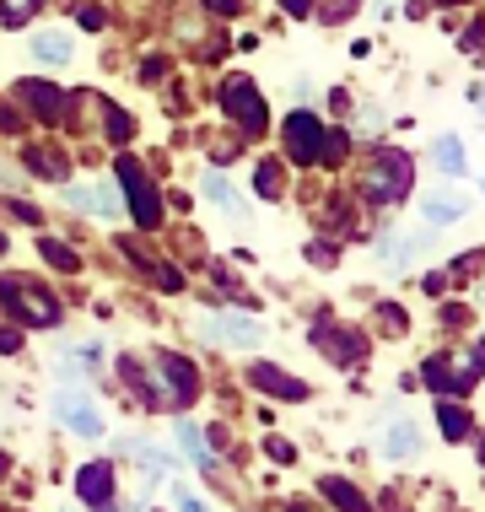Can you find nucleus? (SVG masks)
I'll return each mask as SVG.
<instances>
[{"instance_id":"4c0bfd02","label":"nucleus","mask_w":485,"mask_h":512,"mask_svg":"<svg viewBox=\"0 0 485 512\" xmlns=\"http://www.w3.org/2000/svg\"><path fill=\"white\" fill-rule=\"evenodd\" d=\"M480 459H485V442H480Z\"/></svg>"},{"instance_id":"5701e85b","label":"nucleus","mask_w":485,"mask_h":512,"mask_svg":"<svg viewBox=\"0 0 485 512\" xmlns=\"http://www.w3.org/2000/svg\"><path fill=\"white\" fill-rule=\"evenodd\" d=\"M437 421H442V432H448L453 442L469 437V415H464L459 405H437Z\"/></svg>"},{"instance_id":"c756f323","label":"nucleus","mask_w":485,"mask_h":512,"mask_svg":"<svg viewBox=\"0 0 485 512\" xmlns=\"http://www.w3.org/2000/svg\"><path fill=\"white\" fill-rule=\"evenodd\" d=\"M383 329H388V335H405V313H399V308H383Z\"/></svg>"},{"instance_id":"39448f33","label":"nucleus","mask_w":485,"mask_h":512,"mask_svg":"<svg viewBox=\"0 0 485 512\" xmlns=\"http://www.w3.org/2000/svg\"><path fill=\"white\" fill-rule=\"evenodd\" d=\"M200 329H205V340L238 345V351H254V345H265V324H259V318H248V313H211Z\"/></svg>"},{"instance_id":"9d476101","label":"nucleus","mask_w":485,"mask_h":512,"mask_svg":"<svg viewBox=\"0 0 485 512\" xmlns=\"http://www.w3.org/2000/svg\"><path fill=\"white\" fill-rule=\"evenodd\" d=\"M157 372H162V383H168V394H173V410H178V405H189L194 389H200V378H194V367L184 362V356H162Z\"/></svg>"},{"instance_id":"b1692460","label":"nucleus","mask_w":485,"mask_h":512,"mask_svg":"<svg viewBox=\"0 0 485 512\" xmlns=\"http://www.w3.org/2000/svg\"><path fill=\"white\" fill-rule=\"evenodd\" d=\"M38 254H44L49 265H60V270H76V254L65 243H54V238H38Z\"/></svg>"},{"instance_id":"e433bc0d","label":"nucleus","mask_w":485,"mask_h":512,"mask_svg":"<svg viewBox=\"0 0 485 512\" xmlns=\"http://www.w3.org/2000/svg\"><path fill=\"white\" fill-rule=\"evenodd\" d=\"M0 475H6V459H0Z\"/></svg>"},{"instance_id":"473e14b6","label":"nucleus","mask_w":485,"mask_h":512,"mask_svg":"<svg viewBox=\"0 0 485 512\" xmlns=\"http://www.w3.org/2000/svg\"><path fill=\"white\" fill-rule=\"evenodd\" d=\"M0 351H22V335H17V329H0Z\"/></svg>"},{"instance_id":"58836bf2","label":"nucleus","mask_w":485,"mask_h":512,"mask_svg":"<svg viewBox=\"0 0 485 512\" xmlns=\"http://www.w3.org/2000/svg\"><path fill=\"white\" fill-rule=\"evenodd\" d=\"M442 6H453V0H442Z\"/></svg>"},{"instance_id":"423d86ee","label":"nucleus","mask_w":485,"mask_h":512,"mask_svg":"<svg viewBox=\"0 0 485 512\" xmlns=\"http://www.w3.org/2000/svg\"><path fill=\"white\" fill-rule=\"evenodd\" d=\"M221 108L243 124V130H265V103H259L254 81L248 76H227L221 81Z\"/></svg>"},{"instance_id":"393cba45","label":"nucleus","mask_w":485,"mask_h":512,"mask_svg":"<svg viewBox=\"0 0 485 512\" xmlns=\"http://www.w3.org/2000/svg\"><path fill=\"white\" fill-rule=\"evenodd\" d=\"M324 496H329L335 507H362V496H356L351 486H345V480H324Z\"/></svg>"},{"instance_id":"ddd939ff","label":"nucleus","mask_w":485,"mask_h":512,"mask_svg":"<svg viewBox=\"0 0 485 512\" xmlns=\"http://www.w3.org/2000/svg\"><path fill=\"white\" fill-rule=\"evenodd\" d=\"M383 453H388L394 464H410L415 453H421V426H415V421H394V426L383 432Z\"/></svg>"},{"instance_id":"f3484780","label":"nucleus","mask_w":485,"mask_h":512,"mask_svg":"<svg viewBox=\"0 0 485 512\" xmlns=\"http://www.w3.org/2000/svg\"><path fill=\"white\" fill-rule=\"evenodd\" d=\"M71 200L81 205V211L103 216V221H114V216H119V200L108 195V184H92V189H71Z\"/></svg>"},{"instance_id":"a211bd4d","label":"nucleus","mask_w":485,"mask_h":512,"mask_svg":"<svg viewBox=\"0 0 485 512\" xmlns=\"http://www.w3.org/2000/svg\"><path fill=\"white\" fill-rule=\"evenodd\" d=\"M464 211H469V200H459V195H442V200L432 195V200L421 205V216L432 221V227H448V221H459Z\"/></svg>"},{"instance_id":"dca6fc26","label":"nucleus","mask_w":485,"mask_h":512,"mask_svg":"<svg viewBox=\"0 0 485 512\" xmlns=\"http://www.w3.org/2000/svg\"><path fill=\"white\" fill-rule=\"evenodd\" d=\"M200 189H205V200L211 205H221L227 216H243V200L232 195V184H227V173H216V168H205V178H200Z\"/></svg>"},{"instance_id":"aec40b11","label":"nucleus","mask_w":485,"mask_h":512,"mask_svg":"<svg viewBox=\"0 0 485 512\" xmlns=\"http://www.w3.org/2000/svg\"><path fill=\"white\" fill-rule=\"evenodd\" d=\"M432 157H437V168H442V173H453V178H459V173L469 168V162H464V141H459V135H442Z\"/></svg>"},{"instance_id":"c85d7f7f","label":"nucleus","mask_w":485,"mask_h":512,"mask_svg":"<svg viewBox=\"0 0 485 512\" xmlns=\"http://www.w3.org/2000/svg\"><path fill=\"white\" fill-rule=\"evenodd\" d=\"M265 448H270V459H275V464H291V442H286V437H270Z\"/></svg>"},{"instance_id":"72a5a7b5","label":"nucleus","mask_w":485,"mask_h":512,"mask_svg":"<svg viewBox=\"0 0 485 512\" xmlns=\"http://www.w3.org/2000/svg\"><path fill=\"white\" fill-rule=\"evenodd\" d=\"M286 11H291V17H308V11H313V0H286Z\"/></svg>"},{"instance_id":"0eeeda50","label":"nucleus","mask_w":485,"mask_h":512,"mask_svg":"<svg viewBox=\"0 0 485 512\" xmlns=\"http://www.w3.org/2000/svg\"><path fill=\"white\" fill-rule=\"evenodd\" d=\"M54 421H65L71 432H81V437H103V415L92 410V399H81V394H54Z\"/></svg>"},{"instance_id":"412c9836","label":"nucleus","mask_w":485,"mask_h":512,"mask_svg":"<svg viewBox=\"0 0 485 512\" xmlns=\"http://www.w3.org/2000/svg\"><path fill=\"white\" fill-rule=\"evenodd\" d=\"M44 0H0V27H27Z\"/></svg>"},{"instance_id":"20e7f679","label":"nucleus","mask_w":485,"mask_h":512,"mask_svg":"<svg viewBox=\"0 0 485 512\" xmlns=\"http://www.w3.org/2000/svg\"><path fill=\"white\" fill-rule=\"evenodd\" d=\"M119 184H124V200H130L135 221H141V227H157V221H162V200H157V189H151V178H146V168L135 157L119 162Z\"/></svg>"},{"instance_id":"c9c22d12","label":"nucleus","mask_w":485,"mask_h":512,"mask_svg":"<svg viewBox=\"0 0 485 512\" xmlns=\"http://www.w3.org/2000/svg\"><path fill=\"white\" fill-rule=\"evenodd\" d=\"M475 108H480V114H485V87H475Z\"/></svg>"},{"instance_id":"7ed1b4c3","label":"nucleus","mask_w":485,"mask_h":512,"mask_svg":"<svg viewBox=\"0 0 485 512\" xmlns=\"http://www.w3.org/2000/svg\"><path fill=\"white\" fill-rule=\"evenodd\" d=\"M480 372H485V340H475V351H469L464 367H453V356H432V362L421 367V378L432 383V389H442V394H464Z\"/></svg>"},{"instance_id":"f03ea898","label":"nucleus","mask_w":485,"mask_h":512,"mask_svg":"<svg viewBox=\"0 0 485 512\" xmlns=\"http://www.w3.org/2000/svg\"><path fill=\"white\" fill-rule=\"evenodd\" d=\"M362 189H367V200H405V189H410V157L405 151H394V146H383V151H372V162H367V173H362Z\"/></svg>"},{"instance_id":"6e6552de","label":"nucleus","mask_w":485,"mask_h":512,"mask_svg":"<svg viewBox=\"0 0 485 512\" xmlns=\"http://www.w3.org/2000/svg\"><path fill=\"white\" fill-rule=\"evenodd\" d=\"M286 146H291L297 162H318L324 157V124L308 119V114H291L286 119Z\"/></svg>"},{"instance_id":"7c9ffc66","label":"nucleus","mask_w":485,"mask_h":512,"mask_svg":"<svg viewBox=\"0 0 485 512\" xmlns=\"http://www.w3.org/2000/svg\"><path fill=\"white\" fill-rule=\"evenodd\" d=\"M421 286H426V292H432V297H442V292H448V275H442V270H432V275H426Z\"/></svg>"},{"instance_id":"bb28decb","label":"nucleus","mask_w":485,"mask_h":512,"mask_svg":"<svg viewBox=\"0 0 485 512\" xmlns=\"http://www.w3.org/2000/svg\"><path fill=\"white\" fill-rule=\"evenodd\" d=\"M76 22L87 27V33H97V27H103V6H81V11H76Z\"/></svg>"},{"instance_id":"4be33fe9","label":"nucleus","mask_w":485,"mask_h":512,"mask_svg":"<svg viewBox=\"0 0 485 512\" xmlns=\"http://www.w3.org/2000/svg\"><path fill=\"white\" fill-rule=\"evenodd\" d=\"M254 195L259 200H281V168H275V162H259L254 168Z\"/></svg>"},{"instance_id":"2f4dec72","label":"nucleus","mask_w":485,"mask_h":512,"mask_svg":"<svg viewBox=\"0 0 485 512\" xmlns=\"http://www.w3.org/2000/svg\"><path fill=\"white\" fill-rule=\"evenodd\" d=\"M442 324H448V329H464L469 313H464V308H442Z\"/></svg>"},{"instance_id":"1a4fd4ad","label":"nucleus","mask_w":485,"mask_h":512,"mask_svg":"<svg viewBox=\"0 0 485 512\" xmlns=\"http://www.w3.org/2000/svg\"><path fill=\"white\" fill-rule=\"evenodd\" d=\"M248 383H254V389H265V394H281V399H308V383L291 378V372H281V367H270V362L248 367Z\"/></svg>"},{"instance_id":"cd10ccee","label":"nucleus","mask_w":485,"mask_h":512,"mask_svg":"<svg viewBox=\"0 0 485 512\" xmlns=\"http://www.w3.org/2000/svg\"><path fill=\"white\" fill-rule=\"evenodd\" d=\"M108 135H114V141H124V135H130V119H124L119 108H108Z\"/></svg>"},{"instance_id":"9b49d317","label":"nucleus","mask_w":485,"mask_h":512,"mask_svg":"<svg viewBox=\"0 0 485 512\" xmlns=\"http://www.w3.org/2000/svg\"><path fill=\"white\" fill-rule=\"evenodd\" d=\"M76 491H81V502L108 507V502H114V469H108V464H87L76 475Z\"/></svg>"},{"instance_id":"6ab92c4d","label":"nucleus","mask_w":485,"mask_h":512,"mask_svg":"<svg viewBox=\"0 0 485 512\" xmlns=\"http://www.w3.org/2000/svg\"><path fill=\"white\" fill-rule=\"evenodd\" d=\"M178 442H184V459L189 464L211 469V448H205V437H200V426H194V421H178Z\"/></svg>"},{"instance_id":"f8f14e48","label":"nucleus","mask_w":485,"mask_h":512,"mask_svg":"<svg viewBox=\"0 0 485 512\" xmlns=\"http://www.w3.org/2000/svg\"><path fill=\"white\" fill-rule=\"evenodd\" d=\"M313 345H318V351H329V356H335L340 367L362 362V335H340V329L318 324V329H313Z\"/></svg>"},{"instance_id":"2eb2a0df","label":"nucleus","mask_w":485,"mask_h":512,"mask_svg":"<svg viewBox=\"0 0 485 512\" xmlns=\"http://www.w3.org/2000/svg\"><path fill=\"white\" fill-rule=\"evenodd\" d=\"M33 60L38 65H71V33H60V27L33 33Z\"/></svg>"},{"instance_id":"f257e3e1","label":"nucleus","mask_w":485,"mask_h":512,"mask_svg":"<svg viewBox=\"0 0 485 512\" xmlns=\"http://www.w3.org/2000/svg\"><path fill=\"white\" fill-rule=\"evenodd\" d=\"M0 302H6L11 318H22V324H33V329L60 324V302H54L44 286L22 281V275H0Z\"/></svg>"},{"instance_id":"a878e982","label":"nucleus","mask_w":485,"mask_h":512,"mask_svg":"<svg viewBox=\"0 0 485 512\" xmlns=\"http://www.w3.org/2000/svg\"><path fill=\"white\" fill-rule=\"evenodd\" d=\"M157 286H162V292H178V286H184V275H178L173 265H157Z\"/></svg>"},{"instance_id":"f704fd0d","label":"nucleus","mask_w":485,"mask_h":512,"mask_svg":"<svg viewBox=\"0 0 485 512\" xmlns=\"http://www.w3.org/2000/svg\"><path fill=\"white\" fill-rule=\"evenodd\" d=\"M205 6H211V11H238L243 0H205Z\"/></svg>"},{"instance_id":"4468645a","label":"nucleus","mask_w":485,"mask_h":512,"mask_svg":"<svg viewBox=\"0 0 485 512\" xmlns=\"http://www.w3.org/2000/svg\"><path fill=\"white\" fill-rule=\"evenodd\" d=\"M17 98L33 108L38 119H65V92H54V87H44V81H22L17 87Z\"/></svg>"}]
</instances>
